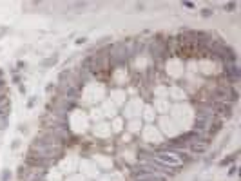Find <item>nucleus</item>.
<instances>
[{
	"instance_id": "39448f33",
	"label": "nucleus",
	"mask_w": 241,
	"mask_h": 181,
	"mask_svg": "<svg viewBox=\"0 0 241 181\" xmlns=\"http://www.w3.org/2000/svg\"><path fill=\"white\" fill-rule=\"evenodd\" d=\"M56 56H53V58H49V60H46V62H43V67H47V65H53V63H56Z\"/></svg>"
},
{
	"instance_id": "f8f14e48",
	"label": "nucleus",
	"mask_w": 241,
	"mask_h": 181,
	"mask_svg": "<svg viewBox=\"0 0 241 181\" xmlns=\"http://www.w3.org/2000/svg\"><path fill=\"white\" fill-rule=\"evenodd\" d=\"M4 83H6V82H4V78H0V87H4Z\"/></svg>"
},
{
	"instance_id": "f257e3e1",
	"label": "nucleus",
	"mask_w": 241,
	"mask_h": 181,
	"mask_svg": "<svg viewBox=\"0 0 241 181\" xmlns=\"http://www.w3.org/2000/svg\"><path fill=\"white\" fill-rule=\"evenodd\" d=\"M24 163H26V167L40 168V170L47 168V167L51 165V161H49V160H46V157H42V156H38V154H35V152H31V150H27V156H26Z\"/></svg>"
},
{
	"instance_id": "423d86ee",
	"label": "nucleus",
	"mask_w": 241,
	"mask_h": 181,
	"mask_svg": "<svg viewBox=\"0 0 241 181\" xmlns=\"http://www.w3.org/2000/svg\"><path fill=\"white\" fill-rule=\"evenodd\" d=\"M212 13H214V11L207 7V9H203V11H201V16H205V18H209V16H212Z\"/></svg>"
},
{
	"instance_id": "7ed1b4c3",
	"label": "nucleus",
	"mask_w": 241,
	"mask_h": 181,
	"mask_svg": "<svg viewBox=\"0 0 241 181\" xmlns=\"http://www.w3.org/2000/svg\"><path fill=\"white\" fill-rule=\"evenodd\" d=\"M11 179V170L9 168H4L2 170V176H0V181H9Z\"/></svg>"
},
{
	"instance_id": "9d476101",
	"label": "nucleus",
	"mask_w": 241,
	"mask_h": 181,
	"mask_svg": "<svg viewBox=\"0 0 241 181\" xmlns=\"http://www.w3.org/2000/svg\"><path fill=\"white\" fill-rule=\"evenodd\" d=\"M183 6H185V7H194V4H192V2H183Z\"/></svg>"
},
{
	"instance_id": "6e6552de",
	"label": "nucleus",
	"mask_w": 241,
	"mask_h": 181,
	"mask_svg": "<svg viewBox=\"0 0 241 181\" xmlns=\"http://www.w3.org/2000/svg\"><path fill=\"white\" fill-rule=\"evenodd\" d=\"M7 100H6V94H0V105H2V103H6Z\"/></svg>"
},
{
	"instance_id": "20e7f679",
	"label": "nucleus",
	"mask_w": 241,
	"mask_h": 181,
	"mask_svg": "<svg viewBox=\"0 0 241 181\" xmlns=\"http://www.w3.org/2000/svg\"><path fill=\"white\" fill-rule=\"evenodd\" d=\"M7 120H9V116H0V130H4V129H6Z\"/></svg>"
},
{
	"instance_id": "9b49d317",
	"label": "nucleus",
	"mask_w": 241,
	"mask_h": 181,
	"mask_svg": "<svg viewBox=\"0 0 241 181\" xmlns=\"http://www.w3.org/2000/svg\"><path fill=\"white\" fill-rule=\"evenodd\" d=\"M236 7V4H228V6H225V9H234Z\"/></svg>"
},
{
	"instance_id": "1a4fd4ad",
	"label": "nucleus",
	"mask_w": 241,
	"mask_h": 181,
	"mask_svg": "<svg viewBox=\"0 0 241 181\" xmlns=\"http://www.w3.org/2000/svg\"><path fill=\"white\" fill-rule=\"evenodd\" d=\"M18 90H20L22 94H24V93H26V87H24V85H18Z\"/></svg>"
},
{
	"instance_id": "0eeeda50",
	"label": "nucleus",
	"mask_w": 241,
	"mask_h": 181,
	"mask_svg": "<svg viewBox=\"0 0 241 181\" xmlns=\"http://www.w3.org/2000/svg\"><path fill=\"white\" fill-rule=\"evenodd\" d=\"M236 172H237V167H236V165H232V167H230V170H228V176H234Z\"/></svg>"
},
{
	"instance_id": "f03ea898",
	"label": "nucleus",
	"mask_w": 241,
	"mask_h": 181,
	"mask_svg": "<svg viewBox=\"0 0 241 181\" xmlns=\"http://www.w3.org/2000/svg\"><path fill=\"white\" fill-rule=\"evenodd\" d=\"M236 156H237V154H232V156H228V157H223V160L220 161V165H221V167H227V165L234 163V161H236Z\"/></svg>"
}]
</instances>
